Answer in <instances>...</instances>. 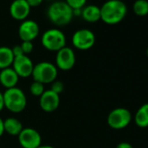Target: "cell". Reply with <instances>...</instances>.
I'll list each match as a JSON object with an SVG mask.
<instances>
[{
	"label": "cell",
	"instance_id": "1",
	"mask_svg": "<svg viewBox=\"0 0 148 148\" xmlns=\"http://www.w3.org/2000/svg\"><path fill=\"white\" fill-rule=\"evenodd\" d=\"M127 7L121 0H107L100 7V20L113 25L120 23L126 16Z\"/></svg>",
	"mask_w": 148,
	"mask_h": 148
},
{
	"label": "cell",
	"instance_id": "2",
	"mask_svg": "<svg viewBox=\"0 0 148 148\" xmlns=\"http://www.w3.org/2000/svg\"><path fill=\"white\" fill-rule=\"evenodd\" d=\"M47 17L52 24L64 26L71 23L74 14L73 10L64 1H56L48 7Z\"/></svg>",
	"mask_w": 148,
	"mask_h": 148
},
{
	"label": "cell",
	"instance_id": "3",
	"mask_svg": "<svg viewBox=\"0 0 148 148\" xmlns=\"http://www.w3.org/2000/svg\"><path fill=\"white\" fill-rule=\"evenodd\" d=\"M5 108L8 111L19 113L23 112L27 106V98L24 91L18 87H13L6 89L3 93Z\"/></svg>",
	"mask_w": 148,
	"mask_h": 148
},
{
	"label": "cell",
	"instance_id": "4",
	"mask_svg": "<svg viewBox=\"0 0 148 148\" xmlns=\"http://www.w3.org/2000/svg\"><path fill=\"white\" fill-rule=\"evenodd\" d=\"M32 76L34 81L43 85L51 84L57 79L58 68L52 63L47 61L39 62L37 64H34Z\"/></svg>",
	"mask_w": 148,
	"mask_h": 148
},
{
	"label": "cell",
	"instance_id": "5",
	"mask_svg": "<svg viewBox=\"0 0 148 148\" xmlns=\"http://www.w3.org/2000/svg\"><path fill=\"white\" fill-rule=\"evenodd\" d=\"M42 45L50 51H58L66 46V38L64 33L56 28L45 31L41 38Z\"/></svg>",
	"mask_w": 148,
	"mask_h": 148
},
{
	"label": "cell",
	"instance_id": "6",
	"mask_svg": "<svg viewBox=\"0 0 148 148\" xmlns=\"http://www.w3.org/2000/svg\"><path fill=\"white\" fill-rule=\"evenodd\" d=\"M132 119V116L128 109L118 107L109 112L107 116V124L114 130H122L130 125Z\"/></svg>",
	"mask_w": 148,
	"mask_h": 148
},
{
	"label": "cell",
	"instance_id": "7",
	"mask_svg": "<svg viewBox=\"0 0 148 148\" xmlns=\"http://www.w3.org/2000/svg\"><path fill=\"white\" fill-rule=\"evenodd\" d=\"M96 41L94 33L88 29H79L73 33L71 42L73 46L80 51L91 49Z\"/></svg>",
	"mask_w": 148,
	"mask_h": 148
},
{
	"label": "cell",
	"instance_id": "8",
	"mask_svg": "<svg viewBox=\"0 0 148 148\" xmlns=\"http://www.w3.org/2000/svg\"><path fill=\"white\" fill-rule=\"evenodd\" d=\"M56 66L58 69L62 71H70L73 68L76 63V55L74 51L68 47L64 46L58 51L56 55Z\"/></svg>",
	"mask_w": 148,
	"mask_h": 148
},
{
	"label": "cell",
	"instance_id": "9",
	"mask_svg": "<svg viewBox=\"0 0 148 148\" xmlns=\"http://www.w3.org/2000/svg\"><path fill=\"white\" fill-rule=\"evenodd\" d=\"M19 145L23 148H37L42 144L40 133L34 128H24L18 136Z\"/></svg>",
	"mask_w": 148,
	"mask_h": 148
},
{
	"label": "cell",
	"instance_id": "10",
	"mask_svg": "<svg viewBox=\"0 0 148 148\" xmlns=\"http://www.w3.org/2000/svg\"><path fill=\"white\" fill-rule=\"evenodd\" d=\"M12 68L19 78H28L32 74L34 64L27 55H22L14 58Z\"/></svg>",
	"mask_w": 148,
	"mask_h": 148
},
{
	"label": "cell",
	"instance_id": "11",
	"mask_svg": "<svg viewBox=\"0 0 148 148\" xmlns=\"http://www.w3.org/2000/svg\"><path fill=\"white\" fill-rule=\"evenodd\" d=\"M39 34V26L37 22L31 19L22 21L18 27V36L22 41L32 42Z\"/></svg>",
	"mask_w": 148,
	"mask_h": 148
},
{
	"label": "cell",
	"instance_id": "12",
	"mask_svg": "<svg viewBox=\"0 0 148 148\" xmlns=\"http://www.w3.org/2000/svg\"><path fill=\"white\" fill-rule=\"evenodd\" d=\"M60 103L59 95L51 90H46L39 97V106L45 112H52L56 111Z\"/></svg>",
	"mask_w": 148,
	"mask_h": 148
},
{
	"label": "cell",
	"instance_id": "13",
	"mask_svg": "<svg viewBox=\"0 0 148 148\" xmlns=\"http://www.w3.org/2000/svg\"><path fill=\"white\" fill-rule=\"evenodd\" d=\"M31 12V7L26 0H13L10 5V14L12 18L24 21Z\"/></svg>",
	"mask_w": 148,
	"mask_h": 148
},
{
	"label": "cell",
	"instance_id": "14",
	"mask_svg": "<svg viewBox=\"0 0 148 148\" xmlns=\"http://www.w3.org/2000/svg\"><path fill=\"white\" fill-rule=\"evenodd\" d=\"M18 80L19 77L13 68L9 67L0 71V84L6 89L16 87Z\"/></svg>",
	"mask_w": 148,
	"mask_h": 148
},
{
	"label": "cell",
	"instance_id": "15",
	"mask_svg": "<svg viewBox=\"0 0 148 148\" xmlns=\"http://www.w3.org/2000/svg\"><path fill=\"white\" fill-rule=\"evenodd\" d=\"M80 16L88 23H96L100 20V7L95 5H86L81 10Z\"/></svg>",
	"mask_w": 148,
	"mask_h": 148
},
{
	"label": "cell",
	"instance_id": "16",
	"mask_svg": "<svg viewBox=\"0 0 148 148\" xmlns=\"http://www.w3.org/2000/svg\"><path fill=\"white\" fill-rule=\"evenodd\" d=\"M5 132L12 136H18L19 133L24 129L23 124L18 119L10 117L4 120Z\"/></svg>",
	"mask_w": 148,
	"mask_h": 148
},
{
	"label": "cell",
	"instance_id": "17",
	"mask_svg": "<svg viewBox=\"0 0 148 148\" xmlns=\"http://www.w3.org/2000/svg\"><path fill=\"white\" fill-rule=\"evenodd\" d=\"M13 60L14 56L12 48L7 46H0V70L11 67Z\"/></svg>",
	"mask_w": 148,
	"mask_h": 148
},
{
	"label": "cell",
	"instance_id": "18",
	"mask_svg": "<svg viewBox=\"0 0 148 148\" xmlns=\"http://www.w3.org/2000/svg\"><path fill=\"white\" fill-rule=\"evenodd\" d=\"M134 122L140 128L148 127V103L143 104L134 116Z\"/></svg>",
	"mask_w": 148,
	"mask_h": 148
},
{
	"label": "cell",
	"instance_id": "19",
	"mask_svg": "<svg viewBox=\"0 0 148 148\" xmlns=\"http://www.w3.org/2000/svg\"><path fill=\"white\" fill-rule=\"evenodd\" d=\"M132 11L135 15L139 17L148 15V1L147 0H136L132 5Z\"/></svg>",
	"mask_w": 148,
	"mask_h": 148
},
{
	"label": "cell",
	"instance_id": "20",
	"mask_svg": "<svg viewBox=\"0 0 148 148\" xmlns=\"http://www.w3.org/2000/svg\"><path fill=\"white\" fill-rule=\"evenodd\" d=\"M45 91V86L37 81H33L30 86V92L35 97H40Z\"/></svg>",
	"mask_w": 148,
	"mask_h": 148
},
{
	"label": "cell",
	"instance_id": "21",
	"mask_svg": "<svg viewBox=\"0 0 148 148\" xmlns=\"http://www.w3.org/2000/svg\"><path fill=\"white\" fill-rule=\"evenodd\" d=\"M64 2L73 11H75V10H82L86 6L87 0H65Z\"/></svg>",
	"mask_w": 148,
	"mask_h": 148
},
{
	"label": "cell",
	"instance_id": "22",
	"mask_svg": "<svg viewBox=\"0 0 148 148\" xmlns=\"http://www.w3.org/2000/svg\"><path fill=\"white\" fill-rule=\"evenodd\" d=\"M64 89V83L62 81H60V80H57L56 79L55 81H53L51 83V87L50 90H51L52 92H54L55 93H57V94L59 95L60 93L63 92Z\"/></svg>",
	"mask_w": 148,
	"mask_h": 148
},
{
	"label": "cell",
	"instance_id": "23",
	"mask_svg": "<svg viewBox=\"0 0 148 148\" xmlns=\"http://www.w3.org/2000/svg\"><path fill=\"white\" fill-rule=\"evenodd\" d=\"M20 46H21L22 51L25 55H27V54H30L31 52H32L33 48H34L33 44L31 41H22V44L20 45Z\"/></svg>",
	"mask_w": 148,
	"mask_h": 148
},
{
	"label": "cell",
	"instance_id": "24",
	"mask_svg": "<svg viewBox=\"0 0 148 148\" xmlns=\"http://www.w3.org/2000/svg\"><path fill=\"white\" fill-rule=\"evenodd\" d=\"M12 53H13L14 58L19 57V56H22V55H25L20 45H15V46H13L12 48Z\"/></svg>",
	"mask_w": 148,
	"mask_h": 148
},
{
	"label": "cell",
	"instance_id": "25",
	"mask_svg": "<svg viewBox=\"0 0 148 148\" xmlns=\"http://www.w3.org/2000/svg\"><path fill=\"white\" fill-rule=\"evenodd\" d=\"M44 0H26V2L28 3V5H30V7H38L39 6Z\"/></svg>",
	"mask_w": 148,
	"mask_h": 148
},
{
	"label": "cell",
	"instance_id": "26",
	"mask_svg": "<svg viewBox=\"0 0 148 148\" xmlns=\"http://www.w3.org/2000/svg\"><path fill=\"white\" fill-rule=\"evenodd\" d=\"M116 148H133V146L128 142H121L118 144Z\"/></svg>",
	"mask_w": 148,
	"mask_h": 148
},
{
	"label": "cell",
	"instance_id": "27",
	"mask_svg": "<svg viewBox=\"0 0 148 148\" xmlns=\"http://www.w3.org/2000/svg\"><path fill=\"white\" fill-rule=\"evenodd\" d=\"M5 132V127H4V120L2 118H0V137L3 136Z\"/></svg>",
	"mask_w": 148,
	"mask_h": 148
},
{
	"label": "cell",
	"instance_id": "28",
	"mask_svg": "<svg viewBox=\"0 0 148 148\" xmlns=\"http://www.w3.org/2000/svg\"><path fill=\"white\" fill-rule=\"evenodd\" d=\"M5 108V104H4V96L3 93L0 92V112Z\"/></svg>",
	"mask_w": 148,
	"mask_h": 148
},
{
	"label": "cell",
	"instance_id": "29",
	"mask_svg": "<svg viewBox=\"0 0 148 148\" xmlns=\"http://www.w3.org/2000/svg\"><path fill=\"white\" fill-rule=\"evenodd\" d=\"M37 148H54V147L51 146V145H41Z\"/></svg>",
	"mask_w": 148,
	"mask_h": 148
},
{
	"label": "cell",
	"instance_id": "30",
	"mask_svg": "<svg viewBox=\"0 0 148 148\" xmlns=\"http://www.w3.org/2000/svg\"><path fill=\"white\" fill-rule=\"evenodd\" d=\"M146 55H147V57H148V48H147V50H146Z\"/></svg>",
	"mask_w": 148,
	"mask_h": 148
}]
</instances>
